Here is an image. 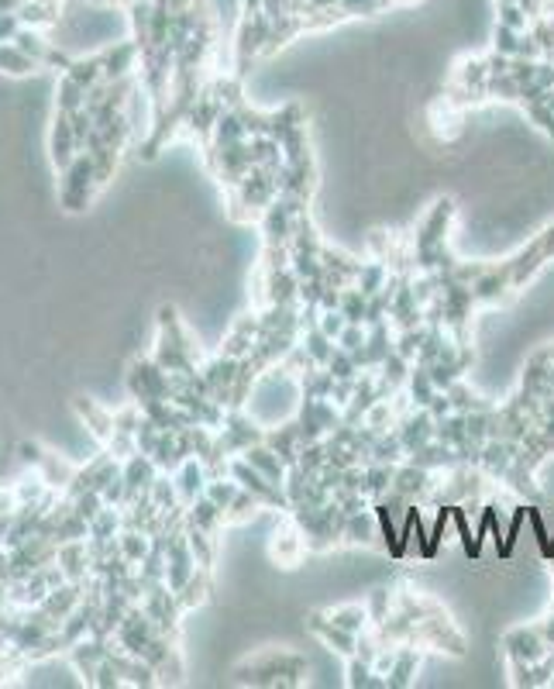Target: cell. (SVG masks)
Here are the masks:
<instances>
[{"label": "cell", "mask_w": 554, "mask_h": 689, "mask_svg": "<svg viewBox=\"0 0 554 689\" xmlns=\"http://www.w3.org/2000/svg\"><path fill=\"white\" fill-rule=\"evenodd\" d=\"M73 145H76L73 121H69V114H62V118L56 121V131H52V156H56L59 169L69 166V159H73Z\"/></svg>", "instance_id": "1"}, {"label": "cell", "mask_w": 554, "mask_h": 689, "mask_svg": "<svg viewBox=\"0 0 554 689\" xmlns=\"http://www.w3.org/2000/svg\"><path fill=\"white\" fill-rule=\"evenodd\" d=\"M0 69H7V73H28V69H35V59L28 56V52H21L18 45H0Z\"/></svg>", "instance_id": "2"}, {"label": "cell", "mask_w": 554, "mask_h": 689, "mask_svg": "<svg viewBox=\"0 0 554 689\" xmlns=\"http://www.w3.org/2000/svg\"><path fill=\"white\" fill-rule=\"evenodd\" d=\"M69 76H73L80 87H90L93 76H97V63H76L73 69H69Z\"/></svg>", "instance_id": "3"}, {"label": "cell", "mask_w": 554, "mask_h": 689, "mask_svg": "<svg viewBox=\"0 0 554 689\" xmlns=\"http://www.w3.org/2000/svg\"><path fill=\"white\" fill-rule=\"evenodd\" d=\"M21 28H18V18H14L11 11H0V38H14Z\"/></svg>", "instance_id": "4"}, {"label": "cell", "mask_w": 554, "mask_h": 689, "mask_svg": "<svg viewBox=\"0 0 554 689\" xmlns=\"http://www.w3.org/2000/svg\"><path fill=\"white\" fill-rule=\"evenodd\" d=\"M14 7H21V0H0V11H14Z\"/></svg>", "instance_id": "5"}]
</instances>
